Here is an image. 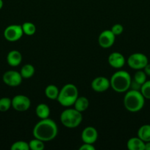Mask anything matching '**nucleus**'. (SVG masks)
<instances>
[{
	"instance_id": "f257e3e1",
	"label": "nucleus",
	"mask_w": 150,
	"mask_h": 150,
	"mask_svg": "<svg viewBox=\"0 0 150 150\" xmlns=\"http://www.w3.org/2000/svg\"><path fill=\"white\" fill-rule=\"evenodd\" d=\"M58 133L57 125L51 119L41 120L34 127L32 134L34 138L45 142H50L57 136Z\"/></svg>"
},
{
	"instance_id": "f03ea898",
	"label": "nucleus",
	"mask_w": 150,
	"mask_h": 150,
	"mask_svg": "<svg viewBox=\"0 0 150 150\" xmlns=\"http://www.w3.org/2000/svg\"><path fill=\"white\" fill-rule=\"evenodd\" d=\"M145 104V98L141 91L128 90L124 98V105L129 112L135 113L141 111Z\"/></svg>"
},
{
	"instance_id": "7ed1b4c3",
	"label": "nucleus",
	"mask_w": 150,
	"mask_h": 150,
	"mask_svg": "<svg viewBox=\"0 0 150 150\" xmlns=\"http://www.w3.org/2000/svg\"><path fill=\"white\" fill-rule=\"evenodd\" d=\"M131 81L132 78L128 72L125 70H119L113 73L110 78V86L115 92L123 93L129 89Z\"/></svg>"
},
{
	"instance_id": "20e7f679",
	"label": "nucleus",
	"mask_w": 150,
	"mask_h": 150,
	"mask_svg": "<svg viewBox=\"0 0 150 150\" xmlns=\"http://www.w3.org/2000/svg\"><path fill=\"white\" fill-rule=\"evenodd\" d=\"M78 97L77 87L73 83H67L60 90L57 100L62 106L69 107L74 104Z\"/></svg>"
},
{
	"instance_id": "39448f33",
	"label": "nucleus",
	"mask_w": 150,
	"mask_h": 150,
	"mask_svg": "<svg viewBox=\"0 0 150 150\" xmlns=\"http://www.w3.org/2000/svg\"><path fill=\"white\" fill-rule=\"evenodd\" d=\"M60 122L67 128H76L82 121V113L75 108L66 109L60 114Z\"/></svg>"
},
{
	"instance_id": "423d86ee",
	"label": "nucleus",
	"mask_w": 150,
	"mask_h": 150,
	"mask_svg": "<svg viewBox=\"0 0 150 150\" xmlns=\"http://www.w3.org/2000/svg\"><path fill=\"white\" fill-rule=\"evenodd\" d=\"M148 63V58L142 53H134L128 57L127 59L129 67L136 70H143Z\"/></svg>"
},
{
	"instance_id": "0eeeda50",
	"label": "nucleus",
	"mask_w": 150,
	"mask_h": 150,
	"mask_svg": "<svg viewBox=\"0 0 150 150\" xmlns=\"http://www.w3.org/2000/svg\"><path fill=\"white\" fill-rule=\"evenodd\" d=\"M22 26L18 24H12L7 26L4 31V37L9 42H16L19 40L23 36Z\"/></svg>"
},
{
	"instance_id": "6e6552de",
	"label": "nucleus",
	"mask_w": 150,
	"mask_h": 150,
	"mask_svg": "<svg viewBox=\"0 0 150 150\" xmlns=\"http://www.w3.org/2000/svg\"><path fill=\"white\" fill-rule=\"evenodd\" d=\"M31 101L28 97L23 95H18L12 99V107L16 111L24 112L30 108Z\"/></svg>"
},
{
	"instance_id": "1a4fd4ad",
	"label": "nucleus",
	"mask_w": 150,
	"mask_h": 150,
	"mask_svg": "<svg viewBox=\"0 0 150 150\" xmlns=\"http://www.w3.org/2000/svg\"><path fill=\"white\" fill-rule=\"evenodd\" d=\"M22 76L16 70H8L3 74L2 80L5 84L11 87L19 86L22 82Z\"/></svg>"
},
{
	"instance_id": "9d476101",
	"label": "nucleus",
	"mask_w": 150,
	"mask_h": 150,
	"mask_svg": "<svg viewBox=\"0 0 150 150\" xmlns=\"http://www.w3.org/2000/svg\"><path fill=\"white\" fill-rule=\"evenodd\" d=\"M116 40V35L111 30H104L99 35V45L103 48H110L114 44Z\"/></svg>"
},
{
	"instance_id": "9b49d317",
	"label": "nucleus",
	"mask_w": 150,
	"mask_h": 150,
	"mask_svg": "<svg viewBox=\"0 0 150 150\" xmlns=\"http://www.w3.org/2000/svg\"><path fill=\"white\" fill-rule=\"evenodd\" d=\"M110 80L103 76L95 78L91 82V88L96 92H104L110 88Z\"/></svg>"
},
{
	"instance_id": "f8f14e48",
	"label": "nucleus",
	"mask_w": 150,
	"mask_h": 150,
	"mask_svg": "<svg viewBox=\"0 0 150 150\" xmlns=\"http://www.w3.org/2000/svg\"><path fill=\"white\" fill-rule=\"evenodd\" d=\"M81 139L84 143L94 144L98 139V132L96 129L92 126L85 127L82 132Z\"/></svg>"
},
{
	"instance_id": "ddd939ff",
	"label": "nucleus",
	"mask_w": 150,
	"mask_h": 150,
	"mask_svg": "<svg viewBox=\"0 0 150 150\" xmlns=\"http://www.w3.org/2000/svg\"><path fill=\"white\" fill-rule=\"evenodd\" d=\"M107 62L112 67L119 69L124 65L125 58L121 53L113 52L109 55Z\"/></svg>"
},
{
	"instance_id": "4468645a",
	"label": "nucleus",
	"mask_w": 150,
	"mask_h": 150,
	"mask_svg": "<svg viewBox=\"0 0 150 150\" xmlns=\"http://www.w3.org/2000/svg\"><path fill=\"white\" fill-rule=\"evenodd\" d=\"M7 64L11 67H17L21 63L22 55L17 50L10 51L7 56Z\"/></svg>"
},
{
	"instance_id": "2eb2a0df",
	"label": "nucleus",
	"mask_w": 150,
	"mask_h": 150,
	"mask_svg": "<svg viewBox=\"0 0 150 150\" xmlns=\"http://www.w3.org/2000/svg\"><path fill=\"white\" fill-rule=\"evenodd\" d=\"M126 146L129 150H144L145 142L138 137H132L128 140Z\"/></svg>"
},
{
	"instance_id": "dca6fc26",
	"label": "nucleus",
	"mask_w": 150,
	"mask_h": 150,
	"mask_svg": "<svg viewBox=\"0 0 150 150\" xmlns=\"http://www.w3.org/2000/svg\"><path fill=\"white\" fill-rule=\"evenodd\" d=\"M35 113H36L37 117L41 120L49 118L50 114L49 107L45 103L38 104L35 108Z\"/></svg>"
},
{
	"instance_id": "f3484780",
	"label": "nucleus",
	"mask_w": 150,
	"mask_h": 150,
	"mask_svg": "<svg viewBox=\"0 0 150 150\" xmlns=\"http://www.w3.org/2000/svg\"><path fill=\"white\" fill-rule=\"evenodd\" d=\"M74 105L75 109L82 113L88 109V106H89V101L84 96L78 97Z\"/></svg>"
},
{
	"instance_id": "a211bd4d",
	"label": "nucleus",
	"mask_w": 150,
	"mask_h": 150,
	"mask_svg": "<svg viewBox=\"0 0 150 150\" xmlns=\"http://www.w3.org/2000/svg\"><path fill=\"white\" fill-rule=\"evenodd\" d=\"M138 137L144 142H150V125H144L139 127Z\"/></svg>"
},
{
	"instance_id": "6ab92c4d",
	"label": "nucleus",
	"mask_w": 150,
	"mask_h": 150,
	"mask_svg": "<svg viewBox=\"0 0 150 150\" xmlns=\"http://www.w3.org/2000/svg\"><path fill=\"white\" fill-rule=\"evenodd\" d=\"M59 89L57 86L54 84H50L46 87L45 89V95L50 100H57L59 95Z\"/></svg>"
},
{
	"instance_id": "aec40b11",
	"label": "nucleus",
	"mask_w": 150,
	"mask_h": 150,
	"mask_svg": "<svg viewBox=\"0 0 150 150\" xmlns=\"http://www.w3.org/2000/svg\"><path fill=\"white\" fill-rule=\"evenodd\" d=\"M23 79H29L35 74V67L30 64H26L22 67L20 71Z\"/></svg>"
},
{
	"instance_id": "412c9836",
	"label": "nucleus",
	"mask_w": 150,
	"mask_h": 150,
	"mask_svg": "<svg viewBox=\"0 0 150 150\" xmlns=\"http://www.w3.org/2000/svg\"><path fill=\"white\" fill-rule=\"evenodd\" d=\"M21 26L24 34L28 36H32L36 32V26L31 22H24Z\"/></svg>"
},
{
	"instance_id": "4be33fe9",
	"label": "nucleus",
	"mask_w": 150,
	"mask_h": 150,
	"mask_svg": "<svg viewBox=\"0 0 150 150\" xmlns=\"http://www.w3.org/2000/svg\"><path fill=\"white\" fill-rule=\"evenodd\" d=\"M29 146L32 150H43L45 148L44 142L35 138L29 142Z\"/></svg>"
},
{
	"instance_id": "5701e85b",
	"label": "nucleus",
	"mask_w": 150,
	"mask_h": 150,
	"mask_svg": "<svg viewBox=\"0 0 150 150\" xmlns=\"http://www.w3.org/2000/svg\"><path fill=\"white\" fill-rule=\"evenodd\" d=\"M12 106V100L9 98H1L0 99V111L5 112Z\"/></svg>"
},
{
	"instance_id": "b1692460",
	"label": "nucleus",
	"mask_w": 150,
	"mask_h": 150,
	"mask_svg": "<svg viewBox=\"0 0 150 150\" xmlns=\"http://www.w3.org/2000/svg\"><path fill=\"white\" fill-rule=\"evenodd\" d=\"M10 149L11 150H29V143L24 141H18L12 144Z\"/></svg>"
},
{
	"instance_id": "393cba45",
	"label": "nucleus",
	"mask_w": 150,
	"mask_h": 150,
	"mask_svg": "<svg viewBox=\"0 0 150 150\" xmlns=\"http://www.w3.org/2000/svg\"><path fill=\"white\" fill-rule=\"evenodd\" d=\"M147 76L145 73V72L142 70H137L136 73L134 75L133 80H135V81L138 82V83L142 85L143 83H145L146 81Z\"/></svg>"
},
{
	"instance_id": "a878e982",
	"label": "nucleus",
	"mask_w": 150,
	"mask_h": 150,
	"mask_svg": "<svg viewBox=\"0 0 150 150\" xmlns=\"http://www.w3.org/2000/svg\"><path fill=\"white\" fill-rule=\"evenodd\" d=\"M141 92L145 99L150 100V80L146 81L141 86Z\"/></svg>"
},
{
	"instance_id": "bb28decb",
	"label": "nucleus",
	"mask_w": 150,
	"mask_h": 150,
	"mask_svg": "<svg viewBox=\"0 0 150 150\" xmlns=\"http://www.w3.org/2000/svg\"><path fill=\"white\" fill-rule=\"evenodd\" d=\"M110 30L112 31V32H113L116 36H118V35H120L121 34H122V32H123L124 31V27L121 24H120V23H116V24H114L112 26Z\"/></svg>"
},
{
	"instance_id": "cd10ccee",
	"label": "nucleus",
	"mask_w": 150,
	"mask_h": 150,
	"mask_svg": "<svg viewBox=\"0 0 150 150\" xmlns=\"http://www.w3.org/2000/svg\"><path fill=\"white\" fill-rule=\"evenodd\" d=\"M141 86H142V85L140 84V83H138V82H136L135 80H133V79H132V81H131L130 87H129V89H132V90L140 91V90H141Z\"/></svg>"
},
{
	"instance_id": "c85d7f7f",
	"label": "nucleus",
	"mask_w": 150,
	"mask_h": 150,
	"mask_svg": "<svg viewBox=\"0 0 150 150\" xmlns=\"http://www.w3.org/2000/svg\"><path fill=\"white\" fill-rule=\"evenodd\" d=\"M79 150H95V147L93 146V144H91L84 143V144H82V146H79Z\"/></svg>"
},
{
	"instance_id": "c756f323",
	"label": "nucleus",
	"mask_w": 150,
	"mask_h": 150,
	"mask_svg": "<svg viewBox=\"0 0 150 150\" xmlns=\"http://www.w3.org/2000/svg\"><path fill=\"white\" fill-rule=\"evenodd\" d=\"M143 70H144V71L145 72V73L146 74L147 76H150V64L149 63H148V64L145 66V67H144Z\"/></svg>"
},
{
	"instance_id": "7c9ffc66",
	"label": "nucleus",
	"mask_w": 150,
	"mask_h": 150,
	"mask_svg": "<svg viewBox=\"0 0 150 150\" xmlns=\"http://www.w3.org/2000/svg\"><path fill=\"white\" fill-rule=\"evenodd\" d=\"M144 150H150V142H145V149Z\"/></svg>"
},
{
	"instance_id": "2f4dec72",
	"label": "nucleus",
	"mask_w": 150,
	"mask_h": 150,
	"mask_svg": "<svg viewBox=\"0 0 150 150\" xmlns=\"http://www.w3.org/2000/svg\"><path fill=\"white\" fill-rule=\"evenodd\" d=\"M3 4H4V3H3L2 0H0V10L3 7Z\"/></svg>"
}]
</instances>
